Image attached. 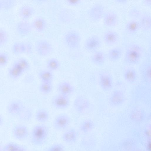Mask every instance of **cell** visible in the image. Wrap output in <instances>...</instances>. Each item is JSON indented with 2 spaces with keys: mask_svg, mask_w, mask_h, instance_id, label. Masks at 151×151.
I'll return each instance as SVG.
<instances>
[{
  "mask_svg": "<svg viewBox=\"0 0 151 151\" xmlns=\"http://www.w3.org/2000/svg\"><path fill=\"white\" fill-rule=\"evenodd\" d=\"M118 34L112 30L105 31L102 35V40L104 43L108 46H112L117 43L119 40Z\"/></svg>",
  "mask_w": 151,
  "mask_h": 151,
  "instance_id": "7c38bea8",
  "label": "cell"
},
{
  "mask_svg": "<svg viewBox=\"0 0 151 151\" xmlns=\"http://www.w3.org/2000/svg\"><path fill=\"white\" fill-rule=\"evenodd\" d=\"M53 86L52 83L41 82L39 86L40 91L44 94H48L52 91Z\"/></svg>",
  "mask_w": 151,
  "mask_h": 151,
  "instance_id": "836d02e7",
  "label": "cell"
},
{
  "mask_svg": "<svg viewBox=\"0 0 151 151\" xmlns=\"http://www.w3.org/2000/svg\"><path fill=\"white\" fill-rule=\"evenodd\" d=\"M49 133L48 127L44 124H40L32 128L30 135L32 144L36 146H40L46 142Z\"/></svg>",
  "mask_w": 151,
  "mask_h": 151,
  "instance_id": "7a4b0ae2",
  "label": "cell"
},
{
  "mask_svg": "<svg viewBox=\"0 0 151 151\" xmlns=\"http://www.w3.org/2000/svg\"><path fill=\"white\" fill-rule=\"evenodd\" d=\"M37 151V150H34V151Z\"/></svg>",
  "mask_w": 151,
  "mask_h": 151,
  "instance_id": "816d5d0a",
  "label": "cell"
},
{
  "mask_svg": "<svg viewBox=\"0 0 151 151\" xmlns=\"http://www.w3.org/2000/svg\"><path fill=\"white\" fill-rule=\"evenodd\" d=\"M15 63L24 73L30 68V64L28 61L23 58H19L17 59Z\"/></svg>",
  "mask_w": 151,
  "mask_h": 151,
  "instance_id": "d6a6232c",
  "label": "cell"
},
{
  "mask_svg": "<svg viewBox=\"0 0 151 151\" xmlns=\"http://www.w3.org/2000/svg\"><path fill=\"white\" fill-rule=\"evenodd\" d=\"M99 85L101 89L104 91L110 90L113 86L112 78L107 72L104 71L100 73L99 78Z\"/></svg>",
  "mask_w": 151,
  "mask_h": 151,
  "instance_id": "30bf717a",
  "label": "cell"
},
{
  "mask_svg": "<svg viewBox=\"0 0 151 151\" xmlns=\"http://www.w3.org/2000/svg\"><path fill=\"white\" fill-rule=\"evenodd\" d=\"M65 43L69 48L75 50L80 46L81 37L79 34L75 31H71L68 32L64 37Z\"/></svg>",
  "mask_w": 151,
  "mask_h": 151,
  "instance_id": "5b68a950",
  "label": "cell"
},
{
  "mask_svg": "<svg viewBox=\"0 0 151 151\" xmlns=\"http://www.w3.org/2000/svg\"><path fill=\"white\" fill-rule=\"evenodd\" d=\"M9 60L8 55L5 52H0V67L5 66L8 63Z\"/></svg>",
  "mask_w": 151,
  "mask_h": 151,
  "instance_id": "ab89813d",
  "label": "cell"
},
{
  "mask_svg": "<svg viewBox=\"0 0 151 151\" xmlns=\"http://www.w3.org/2000/svg\"><path fill=\"white\" fill-rule=\"evenodd\" d=\"M101 41L97 35H93L88 37L84 43V47L88 52H93L98 50L101 45Z\"/></svg>",
  "mask_w": 151,
  "mask_h": 151,
  "instance_id": "8fae6325",
  "label": "cell"
},
{
  "mask_svg": "<svg viewBox=\"0 0 151 151\" xmlns=\"http://www.w3.org/2000/svg\"><path fill=\"white\" fill-rule=\"evenodd\" d=\"M143 72L145 78L147 81L151 80V67L150 62L145 63L142 65Z\"/></svg>",
  "mask_w": 151,
  "mask_h": 151,
  "instance_id": "e575fe53",
  "label": "cell"
},
{
  "mask_svg": "<svg viewBox=\"0 0 151 151\" xmlns=\"http://www.w3.org/2000/svg\"><path fill=\"white\" fill-rule=\"evenodd\" d=\"M32 29L38 32H42L46 29L47 23L43 17H39L35 18L31 23Z\"/></svg>",
  "mask_w": 151,
  "mask_h": 151,
  "instance_id": "44dd1931",
  "label": "cell"
},
{
  "mask_svg": "<svg viewBox=\"0 0 151 151\" xmlns=\"http://www.w3.org/2000/svg\"><path fill=\"white\" fill-rule=\"evenodd\" d=\"M106 59V55L102 50H97L93 52L90 57L91 62L97 66H101L104 63Z\"/></svg>",
  "mask_w": 151,
  "mask_h": 151,
  "instance_id": "ac0fdd59",
  "label": "cell"
},
{
  "mask_svg": "<svg viewBox=\"0 0 151 151\" xmlns=\"http://www.w3.org/2000/svg\"><path fill=\"white\" fill-rule=\"evenodd\" d=\"M91 106V103L86 98L81 96L77 97L73 102V107L76 112L79 114L87 112Z\"/></svg>",
  "mask_w": 151,
  "mask_h": 151,
  "instance_id": "277c9868",
  "label": "cell"
},
{
  "mask_svg": "<svg viewBox=\"0 0 151 151\" xmlns=\"http://www.w3.org/2000/svg\"><path fill=\"white\" fill-rule=\"evenodd\" d=\"M71 119L67 114L61 113L55 117L52 122L54 128L58 131H62L67 129L70 126Z\"/></svg>",
  "mask_w": 151,
  "mask_h": 151,
  "instance_id": "3957f363",
  "label": "cell"
},
{
  "mask_svg": "<svg viewBox=\"0 0 151 151\" xmlns=\"http://www.w3.org/2000/svg\"><path fill=\"white\" fill-rule=\"evenodd\" d=\"M151 143L150 141H149L147 145V150L148 151H150L151 150Z\"/></svg>",
  "mask_w": 151,
  "mask_h": 151,
  "instance_id": "7dc6e473",
  "label": "cell"
},
{
  "mask_svg": "<svg viewBox=\"0 0 151 151\" xmlns=\"http://www.w3.org/2000/svg\"><path fill=\"white\" fill-rule=\"evenodd\" d=\"M144 52V49L140 45L134 43H130L125 52L124 61L129 65L137 64L140 61Z\"/></svg>",
  "mask_w": 151,
  "mask_h": 151,
  "instance_id": "6da1fadb",
  "label": "cell"
},
{
  "mask_svg": "<svg viewBox=\"0 0 151 151\" xmlns=\"http://www.w3.org/2000/svg\"><path fill=\"white\" fill-rule=\"evenodd\" d=\"M48 111L43 108L40 109L36 112L35 117L36 121L40 124H44L47 122L50 118Z\"/></svg>",
  "mask_w": 151,
  "mask_h": 151,
  "instance_id": "d4e9b609",
  "label": "cell"
},
{
  "mask_svg": "<svg viewBox=\"0 0 151 151\" xmlns=\"http://www.w3.org/2000/svg\"><path fill=\"white\" fill-rule=\"evenodd\" d=\"M19 145L14 142L8 143L3 146L4 151H17Z\"/></svg>",
  "mask_w": 151,
  "mask_h": 151,
  "instance_id": "8d00e7d4",
  "label": "cell"
},
{
  "mask_svg": "<svg viewBox=\"0 0 151 151\" xmlns=\"http://www.w3.org/2000/svg\"><path fill=\"white\" fill-rule=\"evenodd\" d=\"M105 12L104 6L102 4L96 3L88 9V15L92 21L97 22L103 18Z\"/></svg>",
  "mask_w": 151,
  "mask_h": 151,
  "instance_id": "52a82bcc",
  "label": "cell"
},
{
  "mask_svg": "<svg viewBox=\"0 0 151 151\" xmlns=\"http://www.w3.org/2000/svg\"><path fill=\"white\" fill-rule=\"evenodd\" d=\"M81 2V0H67L66 3L67 4L70 6H76Z\"/></svg>",
  "mask_w": 151,
  "mask_h": 151,
  "instance_id": "b9f144b4",
  "label": "cell"
},
{
  "mask_svg": "<svg viewBox=\"0 0 151 151\" xmlns=\"http://www.w3.org/2000/svg\"><path fill=\"white\" fill-rule=\"evenodd\" d=\"M145 116V114L143 110L137 108L132 110L131 112L130 117L132 120L139 122L142 120Z\"/></svg>",
  "mask_w": 151,
  "mask_h": 151,
  "instance_id": "4dcf8cb0",
  "label": "cell"
},
{
  "mask_svg": "<svg viewBox=\"0 0 151 151\" xmlns=\"http://www.w3.org/2000/svg\"><path fill=\"white\" fill-rule=\"evenodd\" d=\"M64 145L62 144L57 143L51 145L47 148L45 151H65Z\"/></svg>",
  "mask_w": 151,
  "mask_h": 151,
  "instance_id": "74e56055",
  "label": "cell"
},
{
  "mask_svg": "<svg viewBox=\"0 0 151 151\" xmlns=\"http://www.w3.org/2000/svg\"><path fill=\"white\" fill-rule=\"evenodd\" d=\"M37 54L41 57H46L49 55L52 50L51 44L47 40L41 39L36 43L35 46Z\"/></svg>",
  "mask_w": 151,
  "mask_h": 151,
  "instance_id": "ba28073f",
  "label": "cell"
},
{
  "mask_svg": "<svg viewBox=\"0 0 151 151\" xmlns=\"http://www.w3.org/2000/svg\"><path fill=\"white\" fill-rule=\"evenodd\" d=\"M0 151H4L3 146L1 143H0Z\"/></svg>",
  "mask_w": 151,
  "mask_h": 151,
  "instance_id": "681fc988",
  "label": "cell"
},
{
  "mask_svg": "<svg viewBox=\"0 0 151 151\" xmlns=\"http://www.w3.org/2000/svg\"><path fill=\"white\" fill-rule=\"evenodd\" d=\"M94 126V123L92 120L89 119H86L80 124L79 129L82 133L87 134L93 129Z\"/></svg>",
  "mask_w": 151,
  "mask_h": 151,
  "instance_id": "f1b7e54d",
  "label": "cell"
},
{
  "mask_svg": "<svg viewBox=\"0 0 151 151\" xmlns=\"http://www.w3.org/2000/svg\"><path fill=\"white\" fill-rule=\"evenodd\" d=\"M125 100L124 93L120 90H116L111 94L109 98V103L112 107H118L122 106Z\"/></svg>",
  "mask_w": 151,
  "mask_h": 151,
  "instance_id": "9c48e42d",
  "label": "cell"
},
{
  "mask_svg": "<svg viewBox=\"0 0 151 151\" xmlns=\"http://www.w3.org/2000/svg\"><path fill=\"white\" fill-rule=\"evenodd\" d=\"M123 77L125 80L127 82L130 83H134L137 80V72L133 68H127L124 72Z\"/></svg>",
  "mask_w": 151,
  "mask_h": 151,
  "instance_id": "4316f807",
  "label": "cell"
},
{
  "mask_svg": "<svg viewBox=\"0 0 151 151\" xmlns=\"http://www.w3.org/2000/svg\"><path fill=\"white\" fill-rule=\"evenodd\" d=\"M24 73V72L14 63L8 71L9 76L14 79L19 78Z\"/></svg>",
  "mask_w": 151,
  "mask_h": 151,
  "instance_id": "83f0119b",
  "label": "cell"
},
{
  "mask_svg": "<svg viewBox=\"0 0 151 151\" xmlns=\"http://www.w3.org/2000/svg\"><path fill=\"white\" fill-rule=\"evenodd\" d=\"M35 9L32 6L24 5L20 7L18 10L19 16L23 20H27L34 14Z\"/></svg>",
  "mask_w": 151,
  "mask_h": 151,
  "instance_id": "7402d4cb",
  "label": "cell"
},
{
  "mask_svg": "<svg viewBox=\"0 0 151 151\" xmlns=\"http://www.w3.org/2000/svg\"><path fill=\"white\" fill-rule=\"evenodd\" d=\"M3 9H7L6 0H0V11Z\"/></svg>",
  "mask_w": 151,
  "mask_h": 151,
  "instance_id": "7bdbcfd3",
  "label": "cell"
},
{
  "mask_svg": "<svg viewBox=\"0 0 151 151\" xmlns=\"http://www.w3.org/2000/svg\"><path fill=\"white\" fill-rule=\"evenodd\" d=\"M13 53L15 55L26 53L25 43L17 42L14 43L12 47Z\"/></svg>",
  "mask_w": 151,
  "mask_h": 151,
  "instance_id": "f546056e",
  "label": "cell"
},
{
  "mask_svg": "<svg viewBox=\"0 0 151 151\" xmlns=\"http://www.w3.org/2000/svg\"><path fill=\"white\" fill-rule=\"evenodd\" d=\"M51 103L53 107L55 109L64 110L69 106L70 101L69 97L58 94L53 97Z\"/></svg>",
  "mask_w": 151,
  "mask_h": 151,
  "instance_id": "8992f818",
  "label": "cell"
},
{
  "mask_svg": "<svg viewBox=\"0 0 151 151\" xmlns=\"http://www.w3.org/2000/svg\"><path fill=\"white\" fill-rule=\"evenodd\" d=\"M31 24L27 20L19 21L16 24V29L17 33L20 35H26L29 34L32 29Z\"/></svg>",
  "mask_w": 151,
  "mask_h": 151,
  "instance_id": "e0dca14e",
  "label": "cell"
},
{
  "mask_svg": "<svg viewBox=\"0 0 151 151\" xmlns=\"http://www.w3.org/2000/svg\"><path fill=\"white\" fill-rule=\"evenodd\" d=\"M38 75L41 82L52 83L54 75L52 71L47 69L43 70L40 71Z\"/></svg>",
  "mask_w": 151,
  "mask_h": 151,
  "instance_id": "484cf974",
  "label": "cell"
},
{
  "mask_svg": "<svg viewBox=\"0 0 151 151\" xmlns=\"http://www.w3.org/2000/svg\"><path fill=\"white\" fill-rule=\"evenodd\" d=\"M4 122V119L2 116L0 114V127L2 125Z\"/></svg>",
  "mask_w": 151,
  "mask_h": 151,
  "instance_id": "c3c4849f",
  "label": "cell"
},
{
  "mask_svg": "<svg viewBox=\"0 0 151 151\" xmlns=\"http://www.w3.org/2000/svg\"><path fill=\"white\" fill-rule=\"evenodd\" d=\"M143 4L146 6L148 7L151 6V0H144L143 1Z\"/></svg>",
  "mask_w": 151,
  "mask_h": 151,
  "instance_id": "ee69618b",
  "label": "cell"
},
{
  "mask_svg": "<svg viewBox=\"0 0 151 151\" xmlns=\"http://www.w3.org/2000/svg\"><path fill=\"white\" fill-rule=\"evenodd\" d=\"M57 90L58 94L69 97L74 93L75 88L69 82L63 81L58 84Z\"/></svg>",
  "mask_w": 151,
  "mask_h": 151,
  "instance_id": "2e32d148",
  "label": "cell"
},
{
  "mask_svg": "<svg viewBox=\"0 0 151 151\" xmlns=\"http://www.w3.org/2000/svg\"><path fill=\"white\" fill-rule=\"evenodd\" d=\"M8 38V35L6 31L3 29H0V47L6 43Z\"/></svg>",
  "mask_w": 151,
  "mask_h": 151,
  "instance_id": "f35d334b",
  "label": "cell"
},
{
  "mask_svg": "<svg viewBox=\"0 0 151 151\" xmlns=\"http://www.w3.org/2000/svg\"><path fill=\"white\" fill-rule=\"evenodd\" d=\"M24 106L20 101L14 100L8 104L7 110L10 114L13 115L19 114L23 110Z\"/></svg>",
  "mask_w": 151,
  "mask_h": 151,
  "instance_id": "ffe728a7",
  "label": "cell"
},
{
  "mask_svg": "<svg viewBox=\"0 0 151 151\" xmlns=\"http://www.w3.org/2000/svg\"><path fill=\"white\" fill-rule=\"evenodd\" d=\"M141 151L139 150H137V151Z\"/></svg>",
  "mask_w": 151,
  "mask_h": 151,
  "instance_id": "f907efd6",
  "label": "cell"
},
{
  "mask_svg": "<svg viewBox=\"0 0 151 151\" xmlns=\"http://www.w3.org/2000/svg\"><path fill=\"white\" fill-rule=\"evenodd\" d=\"M12 134L14 137L19 141L26 139L29 135V131L27 127L23 125H18L13 129Z\"/></svg>",
  "mask_w": 151,
  "mask_h": 151,
  "instance_id": "5bb4252c",
  "label": "cell"
},
{
  "mask_svg": "<svg viewBox=\"0 0 151 151\" xmlns=\"http://www.w3.org/2000/svg\"><path fill=\"white\" fill-rule=\"evenodd\" d=\"M78 137V132L73 128H68L61 136V139L63 142L68 144H73L77 141Z\"/></svg>",
  "mask_w": 151,
  "mask_h": 151,
  "instance_id": "4fadbf2b",
  "label": "cell"
},
{
  "mask_svg": "<svg viewBox=\"0 0 151 151\" xmlns=\"http://www.w3.org/2000/svg\"><path fill=\"white\" fill-rule=\"evenodd\" d=\"M17 151H28L27 149L25 146L20 145Z\"/></svg>",
  "mask_w": 151,
  "mask_h": 151,
  "instance_id": "f6af8a7d",
  "label": "cell"
},
{
  "mask_svg": "<svg viewBox=\"0 0 151 151\" xmlns=\"http://www.w3.org/2000/svg\"><path fill=\"white\" fill-rule=\"evenodd\" d=\"M26 53L28 54H31L33 51V46L31 43L29 42H26Z\"/></svg>",
  "mask_w": 151,
  "mask_h": 151,
  "instance_id": "60d3db41",
  "label": "cell"
},
{
  "mask_svg": "<svg viewBox=\"0 0 151 151\" xmlns=\"http://www.w3.org/2000/svg\"><path fill=\"white\" fill-rule=\"evenodd\" d=\"M104 25L108 27H112L116 26L118 22V16L114 11L109 10L105 12L103 17Z\"/></svg>",
  "mask_w": 151,
  "mask_h": 151,
  "instance_id": "9a60e30c",
  "label": "cell"
},
{
  "mask_svg": "<svg viewBox=\"0 0 151 151\" xmlns=\"http://www.w3.org/2000/svg\"><path fill=\"white\" fill-rule=\"evenodd\" d=\"M140 29L144 32L150 30L151 28V16L148 12L142 14L139 21Z\"/></svg>",
  "mask_w": 151,
  "mask_h": 151,
  "instance_id": "d6986e66",
  "label": "cell"
},
{
  "mask_svg": "<svg viewBox=\"0 0 151 151\" xmlns=\"http://www.w3.org/2000/svg\"><path fill=\"white\" fill-rule=\"evenodd\" d=\"M123 54L122 49L119 47L111 48L109 50L107 55L108 59L112 62L119 60L122 57Z\"/></svg>",
  "mask_w": 151,
  "mask_h": 151,
  "instance_id": "603a6c76",
  "label": "cell"
},
{
  "mask_svg": "<svg viewBox=\"0 0 151 151\" xmlns=\"http://www.w3.org/2000/svg\"><path fill=\"white\" fill-rule=\"evenodd\" d=\"M46 66L48 70L52 72L59 69L60 67V63L57 59L52 58L47 62Z\"/></svg>",
  "mask_w": 151,
  "mask_h": 151,
  "instance_id": "1f68e13d",
  "label": "cell"
},
{
  "mask_svg": "<svg viewBox=\"0 0 151 151\" xmlns=\"http://www.w3.org/2000/svg\"><path fill=\"white\" fill-rule=\"evenodd\" d=\"M115 2L119 4H125L127 3V0H115Z\"/></svg>",
  "mask_w": 151,
  "mask_h": 151,
  "instance_id": "bcb514c9",
  "label": "cell"
},
{
  "mask_svg": "<svg viewBox=\"0 0 151 151\" xmlns=\"http://www.w3.org/2000/svg\"><path fill=\"white\" fill-rule=\"evenodd\" d=\"M141 14L140 10L136 7H132L129 9L128 12L129 16L132 19H139Z\"/></svg>",
  "mask_w": 151,
  "mask_h": 151,
  "instance_id": "d590c367",
  "label": "cell"
},
{
  "mask_svg": "<svg viewBox=\"0 0 151 151\" xmlns=\"http://www.w3.org/2000/svg\"><path fill=\"white\" fill-rule=\"evenodd\" d=\"M125 31L130 35L136 33L140 29L139 21L137 19H132L128 21L125 26Z\"/></svg>",
  "mask_w": 151,
  "mask_h": 151,
  "instance_id": "cb8c5ba5",
  "label": "cell"
}]
</instances>
